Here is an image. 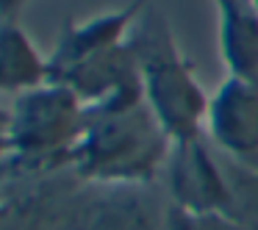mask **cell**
<instances>
[{
  "instance_id": "obj_1",
  "label": "cell",
  "mask_w": 258,
  "mask_h": 230,
  "mask_svg": "<svg viewBox=\"0 0 258 230\" xmlns=\"http://www.w3.org/2000/svg\"><path fill=\"white\" fill-rule=\"evenodd\" d=\"M172 136L147 100L128 111L86 114V133L73 150L75 178L100 186H147L167 169Z\"/></svg>"
},
{
  "instance_id": "obj_2",
  "label": "cell",
  "mask_w": 258,
  "mask_h": 230,
  "mask_svg": "<svg viewBox=\"0 0 258 230\" xmlns=\"http://www.w3.org/2000/svg\"><path fill=\"white\" fill-rule=\"evenodd\" d=\"M128 42L139 58L145 100L172 141L203 136L211 97L195 78V64L180 53L167 17L147 6L136 20Z\"/></svg>"
},
{
  "instance_id": "obj_3",
  "label": "cell",
  "mask_w": 258,
  "mask_h": 230,
  "mask_svg": "<svg viewBox=\"0 0 258 230\" xmlns=\"http://www.w3.org/2000/svg\"><path fill=\"white\" fill-rule=\"evenodd\" d=\"M9 161L20 172H53L70 167L86 133V106L70 86L42 84L14 97L9 108Z\"/></svg>"
},
{
  "instance_id": "obj_4",
  "label": "cell",
  "mask_w": 258,
  "mask_h": 230,
  "mask_svg": "<svg viewBox=\"0 0 258 230\" xmlns=\"http://www.w3.org/2000/svg\"><path fill=\"white\" fill-rule=\"evenodd\" d=\"M50 84H64L84 100L86 114L128 111L145 103L142 69L131 42L86 56Z\"/></svg>"
},
{
  "instance_id": "obj_5",
  "label": "cell",
  "mask_w": 258,
  "mask_h": 230,
  "mask_svg": "<svg viewBox=\"0 0 258 230\" xmlns=\"http://www.w3.org/2000/svg\"><path fill=\"white\" fill-rule=\"evenodd\" d=\"M167 189L172 205L197 213H222L228 216L230 208V189L225 158L206 133L197 139L172 141L167 158Z\"/></svg>"
},
{
  "instance_id": "obj_6",
  "label": "cell",
  "mask_w": 258,
  "mask_h": 230,
  "mask_svg": "<svg viewBox=\"0 0 258 230\" xmlns=\"http://www.w3.org/2000/svg\"><path fill=\"white\" fill-rule=\"evenodd\" d=\"M206 139L222 156L258 172V86L225 78L211 95Z\"/></svg>"
},
{
  "instance_id": "obj_7",
  "label": "cell",
  "mask_w": 258,
  "mask_h": 230,
  "mask_svg": "<svg viewBox=\"0 0 258 230\" xmlns=\"http://www.w3.org/2000/svg\"><path fill=\"white\" fill-rule=\"evenodd\" d=\"M147 6H150V0H131L128 6L97 14V17L86 20V23H67L61 36H58V45L47 56L50 81H56L64 69L84 61L86 56H95L100 50H108V47L128 42L136 20L142 17V12Z\"/></svg>"
},
{
  "instance_id": "obj_8",
  "label": "cell",
  "mask_w": 258,
  "mask_h": 230,
  "mask_svg": "<svg viewBox=\"0 0 258 230\" xmlns=\"http://www.w3.org/2000/svg\"><path fill=\"white\" fill-rule=\"evenodd\" d=\"M219 56L230 78L258 86V3L219 6Z\"/></svg>"
},
{
  "instance_id": "obj_9",
  "label": "cell",
  "mask_w": 258,
  "mask_h": 230,
  "mask_svg": "<svg viewBox=\"0 0 258 230\" xmlns=\"http://www.w3.org/2000/svg\"><path fill=\"white\" fill-rule=\"evenodd\" d=\"M47 81V56H42L17 20H0V95L17 97Z\"/></svg>"
},
{
  "instance_id": "obj_10",
  "label": "cell",
  "mask_w": 258,
  "mask_h": 230,
  "mask_svg": "<svg viewBox=\"0 0 258 230\" xmlns=\"http://www.w3.org/2000/svg\"><path fill=\"white\" fill-rule=\"evenodd\" d=\"M161 230H244L222 213H197L180 205H169L161 219Z\"/></svg>"
},
{
  "instance_id": "obj_11",
  "label": "cell",
  "mask_w": 258,
  "mask_h": 230,
  "mask_svg": "<svg viewBox=\"0 0 258 230\" xmlns=\"http://www.w3.org/2000/svg\"><path fill=\"white\" fill-rule=\"evenodd\" d=\"M31 0H0V20H17V14Z\"/></svg>"
},
{
  "instance_id": "obj_12",
  "label": "cell",
  "mask_w": 258,
  "mask_h": 230,
  "mask_svg": "<svg viewBox=\"0 0 258 230\" xmlns=\"http://www.w3.org/2000/svg\"><path fill=\"white\" fill-rule=\"evenodd\" d=\"M12 156V141H9V133H3V130H0V161H3V158H9Z\"/></svg>"
},
{
  "instance_id": "obj_13",
  "label": "cell",
  "mask_w": 258,
  "mask_h": 230,
  "mask_svg": "<svg viewBox=\"0 0 258 230\" xmlns=\"http://www.w3.org/2000/svg\"><path fill=\"white\" fill-rule=\"evenodd\" d=\"M214 3H217V9H219V6H230V3H239V0H214Z\"/></svg>"
},
{
  "instance_id": "obj_14",
  "label": "cell",
  "mask_w": 258,
  "mask_h": 230,
  "mask_svg": "<svg viewBox=\"0 0 258 230\" xmlns=\"http://www.w3.org/2000/svg\"><path fill=\"white\" fill-rule=\"evenodd\" d=\"M0 205H3V178H0Z\"/></svg>"
},
{
  "instance_id": "obj_15",
  "label": "cell",
  "mask_w": 258,
  "mask_h": 230,
  "mask_svg": "<svg viewBox=\"0 0 258 230\" xmlns=\"http://www.w3.org/2000/svg\"><path fill=\"white\" fill-rule=\"evenodd\" d=\"M255 3H258V0H255Z\"/></svg>"
}]
</instances>
